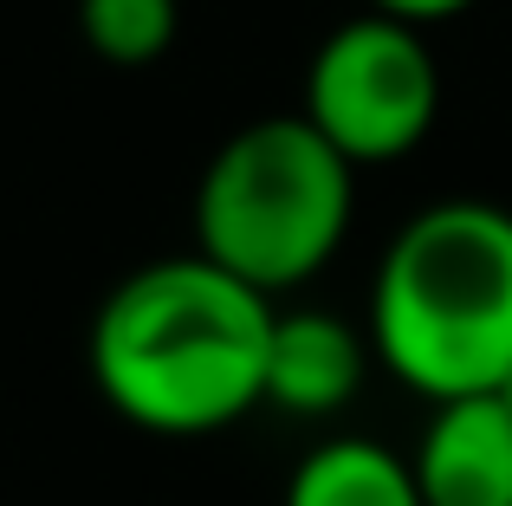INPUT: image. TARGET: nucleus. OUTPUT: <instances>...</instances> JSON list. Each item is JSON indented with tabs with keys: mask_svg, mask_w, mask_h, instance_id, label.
<instances>
[{
	"mask_svg": "<svg viewBox=\"0 0 512 506\" xmlns=\"http://www.w3.org/2000/svg\"><path fill=\"white\" fill-rule=\"evenodd\" d=\"M273 312L260 286L208 253L150 260L104 292L91 318V377L137 429L214 435L266 403Z\"/></svg>",
	"mask_w": 512,
	"mask_h": 506,
	"instance_id": "f257e3e1",
	"label": "nucleus"
},
{
	"mask_svg": "<svg viewBox=\"0 0 512 506\" xmlns=\"http://www.w3.org/2000/svg\"><path fill=\"white\" fill-rule=\"evenodd\" d=\"M370 331H357L338 312H273V344H266V403L299 422H325L350 409L370 370Z\"/></svg>",
	"mask_w": 512,
	"mask_h": 506,
	"instance_id": "423d86ee",
	"label": "nucleus"
},
{
	"mask_svg": "<svg viewBox=\"0 0 512 506\" xmlns=\"http://www.w3.org/2000/svg\"><path fill=\"white\" fill-rule=\"evenodd\" d=\"M370 351L428 403L512 377V208L441 195L396 228L370 286Z\"/></svg>",
	"mask_w": 512,
	"mask_h": 506,
	"instance_id": "f03ea898",
	"label": "nucleus"
},
{
	"mask_svg": "<svg viewBox=\"0 0 512 506\" xmlns=\"http://www.w3.org/2000/svg\"><path fill=\"white\" fill-rule=\"evenodd\" d=\"M299 111L357 169L409 156L441 111V72H435L422 26L370 7L357 20H344L338 33H325V46L305 65Z\"/></svg>",
	"mask_w": 512,
	"mask_h": 506,
	"instance_id": "20e7f679",
	"label": "nucleus"
},
{
	"mask_svg": "<svg viewBox=\"0 0 512 506\" xmlns=\"http://www.w3.org/2000/svg\"><path fill=\"white\" fill-rule=\"evenodd\" d=\"M286 506H422L409 455L363 435H331L292 468Z\"/></svg>",
	"mask_w": 512,
	"mask_h": 506,
	"instance_id": "0eeeda50",
	"label": "nucleus"
},
{
	"mask_svg": "<svg viewBox=\"0 0 512 506\" xmlns=\"http://www.w3.org/2000/svg\"><path fill=\"white\" fill-rule=\"evenodd\" d=\"M175 0H78V39L104 65H156L175 46Z\"/></svg>",
	"mask_w": 512,
	"mask_h": 506,
	"instance_id": "6e6552de",
	"label": "nucleus"
},
{
	"mask_svg": "<svg viewBox=\"0 0 512 506\" xmlns=\"http://www.w3.org/2000/svg\"><path fill=\"white\" fill-rule=\"evenodd\" d=\"M357 163L305 111L260 117L208 156L195 189V253L273 292L325 273L350 234Z\"/></svg>",
	"mask_w": 512,
	"mask_h": 506,
	"instance_id": "7ed1b4c3",
	"label": "nucleus"
},
{
	"mask_svg": "<svg viewBox=\"0 0 512 506\" xmlns=\"http://www.w3.org/2000/svg\"><path fill=\"white\" fill-rule=\"evenodd\" d=\"M376 13H396V20L409 26H435V20H454V13H467L474 0H370Z\"/></svg>",
	"mask_w": 512,
	"mask_h": 506,
	"instance_id": "1a4fd4ad",
	"label": "nucleus"
},
{
	"mask_svg": "<svg viewBox=\"0 0 512 506\" xmlns=\"http://www.w3.org/2000/svg\"><path fill=\"white\" fill-rule=\"evenodd\" d=\"M500 396H506V403H512V377H506V383H500Z\"/></svg>",
	"mask_w": 512,
	"mask_h": 506,
	"instance_id": "9d476101",
	"label": "nucleus"
},
{
	"mask_svg": "<svg viewBox=\"0 0 512 506\" xmlns=\"http://www.w3.org/2000/svg\"><path fill=\"white\" fill-rule=\"evenodd\" d=\"M409 468L422 506H512V403L500 390L435 403Z\"/></svg>",
	"mask_w": 512,
	"mask_h": 506,
	"instance_id": "39448f33",
	"label": "nucleus"
}]
</instances>
